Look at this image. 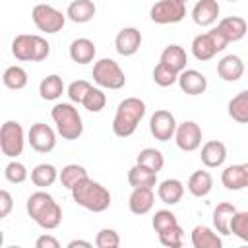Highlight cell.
Masks as SVG:
<instances>
[{
  "instance_id": "obj_43",
  "label": "cell",
  "mask_w": 248,
  "mask_h": 248,
  "mask_svg": "<svg viewBox=\"0 0 248 248\" xmlns=\"http://www.w3.org/2000/svg\"><path fill=\"white\" fill-rule=\"evenodd\" d=\"M95 246L97 248H118L120 236L114 229H101L95 236Z\"/></svg>"
},
{
  "instance_id": "obj_17",
  "label": "cell",
  "mask_w": 248,
  "mask_h": 248,
  "mask_svg": "<svg viewBox=\"0 0 248 248\" xmlns=\"http://www.w3.org/2000/svg\"><path fill=\"white\" fill-rule=\"evenodd\" d=\"M219 12H221V8H219L217 0H198L196 6L192 8V19L200 27H209L217 21Z\"/></svg>"
},
{
  "instance_id": "obj_49",
  "label": "cell",
  "mask_w": 248,
  "mask_h": 248,
  "mask_svg": "<svg viewBox=\"0 0 248 248\" xmlns=\"http://www.w3.org/2000/svg\"><path fill=\"white\" fill-rule=\"evenodd\" d=\"M227 2H238V0H227Z\"/></svg>"
},
{
  "instance_id": "obj_31",
  "label": "cell",
  "mask_w": 248,
  "mask_h": 248,
  "mask_svg": "<svg viewBox=\"0 0 248 248\" xmlns=\"http://www.w3.org/2000/svg\"><path fill=\"white\" fill-rule=\"evenodd\" d=\"M58 174H60V172L56 170L54 165H50V163H41V165H37V167L31 170V182H33L35 186H39V188H46V186H52V184L56 182Z\"/></svg>"
},
{
  "instance_id": "obj_42",
  "label": "cell",
  "mask_w": 248,
  "mask_h": 248,
  "mask_svg": "<svg viewBox=\"0 0 248 248\" xmlns=\"http://www.w3.org/2000/svg\"><path fill=\"white\" fill-rule=\"evenodd\" d=\"M231 234L248 242V211H236L231 221Z\"/></svg>"
},
{
  "instance_id": "obj_5",
  "label": "cell",
  "mask_w": 248,
  "mask_h": 248,
  "mask_svg": "<svg viewBox=\"0 0 248 248\" xmlns=\"http://www.w3.org/2000/svg\"><path fill=\"white\" fill-rule=\"evenodd\" d=\"M12 54L21 62H41L50 54V45L41 35H16L12 41Z\"/></svg>"
},
{
  "instance_id": "obj_38",
  "label": "cell",
  "mask_w": 248,
  "mask_h": 248,
  "mask_svg": "<svg viewBox=\"0 0 248 248\" xmlns=\"http://www.w3.org/2000/svg\"><path fill=\"white\" fill-rule=\"evenodd\" d=\"M159 242L167 248H180L184 242V231L180 225H174L163 232H159Z\"/></svg>"
},
{
  "instance_id": "obj_21",
  "label": "cell",
  "mask_w": 248,
  "mask_h": 248,
  "mask_svg": "<svg viewBox=\"0 0 248 248\" xmlns=\"http://www.w3.org/2000/svg\"><path fill=\"white\" fill-rule=\"evenodd\" d=\"M95 52H97V48H95L93 41H89V39H85V37L74 39V41L70 43V58H72L76 64H81V66H83V64L93 62Z\"/></svg>"
},
{
  "instance_id": "obj_11",
  "label": "cell",
  "mask_w": 248,
  "mask_h": 248,
  "mask_svg": "<svg viewBox=\"0 0 248 248\" xmlns=\"http://www.w3.org/2000/svg\"><path fill=\"white\" fill-rule=\"evenodd\" d=\"M27 141L37 153H50L56 147V134L45 122H35L27 132Z\"/></svg>"
},
{
  "instance_id": "obj_3",
  "label": "cell",
  "mask_w": 248,
  "mask_h": 248,
  "mask_svg": "<svg viewBox=\"0 0 248 248\" xmlns=\"http://www.w3.org/2000/svg\"><path fill=\"white\" fill-rule=\"evenodd\" d=\"M145 116V103L140 97H128L116 107V114L112 118V132L118 138H130L141 118Z\"/></svg>"
},
{
  "instance_id": "obj_15",
  "label": "cell",
  "mask_w": 248,
  "mask_h": 248,
  "mask_svg": "<svg viewBox=\"0 0 248 248\" xmlns=\"http://www.w3.org/2000/svg\"><path fill=\"white\" fill-rule=\"evenodd\" d=\"M178 85H180L182 93H186L190 97H196V95L205 93L207 78L198 70H182L178 74Z\"/></svg>"
},
{
  "instance_id": "obj_24",
  "label": "cell",
  "mask_w": 248,
  "mask_h": 248,
  "mask_svg": "<svg viewBox=\"0 0 248 248\" xmlns=\"http://www.w3.org/2000/svg\"><path fill=\"white\" fill-rule=\"evenodd\" d=\"M221 182L227 190L238 192L242 188H248V180H246V170L244 165H229L223 174H221Z\"/></svg>"
},
{
  "instance_id": "obj_22",
  "label": "cell",
  "mask_w": 248,
  "mask_h": 248,
  "mask_svg": "<svg viewBox=\"0 0 248 248\" xmlns=\"http://www.w3.org/2000/svg\"><path fill=\"white\" fill-rule=\"evenodd\" d=\"M157 196L163 203L167 205H176L182 196H184V184L178 180V178H167L159 184L157 188Z\"/></svg>"
},
{
  "instance_id": "obj_39",
  "label": "cell",
  "mask_w": 248,
  "mask_h": 248,
  "mask_svg": "<svg viewBox=\"0 0 248 248\" xmlns=\"http://www.w3.org/2000/svg\"><path fill=\"white\" fill-rule=\"evenodd\" d=\"M4 176H6V180L12 182V184H21V182L27 180L29 172H27V169H25L23 163H19V161H10V163L6 165V169H4Z\"/></svg>"
},
{
  "instance_id": "obj_4",
  "label": "cell",
  "mask_w": 248,
  "mask_h": 248,
  "mask_svg": "<svg viewBox=\"0 0 248 248\" xmlns=\"http://www.w3.org/2000/svg\"><path fill=\"white\" fill-rule=\"evenodd\" d=\"M54 124H56V132L62 136V140L74 141L83 134V120L81 114L78 112V108L72 103H58L52 107L50 112Z\"/></svg>"
},
{
  "instance_id": "obj_16",
  "label": "cell",
  "mask_w": 248,
  "mask_h": 248,
  "mask_svg": "<svg viewBox=\"0 0 248 248\" xmlns=\"http://www.w3.org/2000/svg\"><path fill=\"white\" fill-rule=\"evenodd\" d=\"M155 203V194H153V188H147V186H138L132 190L130 198H128V209L134 213V215H145L151 211Z\"/></svg>"
},
{
  "instance_id": "obj_34",
  "label": "cell",
  "mask_w": 248,
  "mask_h": 248,
  "mask_svg": "<svg viewBox=\"0 0 248 248\" xmlns=\"http://www.w3.org/2000/svg\"><path fill=\"white\" fill-rule=\"evenodd\" d=\"M58 178H60V182H62V186H64V188L72 190L78 182H81L83 178H87V170H85L81 165L72 163V165H66V167L60 170Z\"/></svg>"
},
{
  "instance_id": "obj_1",
  "label": "cell",
  "mask_w": 248,
  "mask_h": 248,
  "mask_svg": "<svg viewBox=\"0 0 248 248\" xmlns=\"http://www.w3.org/2000/svg\"><path fill=\"white\" fill-rule=\"evenodd\" d=\"M25 209H27V215L41 227V229H46V231H52L60 225L62 221V209L60 205L54 202V198L48 194V192H33L27 202H25Z\"/></svg>"
},
{
  "instance_id": "obj_35",
  "label": "cell",
  "mask_w": 248,
  "mask_h": 248,
  "mask_svg": "<svg viewBox=\"0 0 248 248\" xmlns=\"http://www.w3.org/2000/svg\"><path fill=\"white\" fill-rule=\"evenodd\" d=\"M2 81L8 89H14V91H19L27 85V72L21 68V66H10L4 70V76H2Z\"/></svg>"
},
{
  "instance_id": "obj_18",
  "label": "cell",
  "mask_w": 248,
  "mask_h": 248,
  "mask_svg": "<svg viewBox=\"0 0 248 248\" xmlns=\"http://www.w3.org/2000/svg\"><path fill=\"white\" fill-rule=\"evenodd\" d=\"M217 74H219V78L223 81H229V83L238 81L242 78V74H244V62H242V58L236 56V54L223 56L217 62Z\"/></svg>"
},
{
  "instance_id": "obj_8",
  "label": "cell",
  "mask_w": 248,
  "mask_h": 248,
  "mask_svg": "<svg viewBox=\"0 0 248 248\" xmlns=\"http://www.w3.org/2000/svg\"><path fill=\"white\" fill-rule=\"evenodd\" d=\"M25 145V134L19 122L16 120H6L0 128V149L6 157L16 159L17 155H21Z\"/></svg>"
},
{
  "instance_id": "obj_45",
  "label": "cell",
  "mask_w": 248,
  "mask_h": 248,
  "mask_svg": "<svg viewBox=\"0 0 248 248\" xmlns=\"http://www.w3.org/2000/svg\"><path fill=\"white\" fill-rule=\"evenodd\" d=\"M35 248H60V242L50 234H43L35 240Z\"/></svg>"
},
{
  "instance_id": "obj_30",
  "label": "cell",
  "mask_w": 248,
  "mask_h": 248,
  "mask_svg": "<svg viewBox=\"0 0 248 248\" xmlns=\"http://www.w3.org/2000/svg\"><path fill=\"white\" fill-rule=\"evenodd\" d=\"M229 116L238 124H248V89L236 93L229 101Z\"/></svg>"
},
{
  "instance_id": "obj_13",
  "label": "cell",
  "mask_w": 248,
  "mask_h": 248,
  "mask_svg": "<svg viewBox=\"0 0 248 248\" xmlns=\"http://www.w3.org/2000/svg\"><path fill=\"white\" fill-rule=\"evenodd\" d=\"M174 141L180 151H196L202 145V128L194 120H184L182 124L176 126L174 132Z\"/></svg>"
},
{
  "instance_id": "obj_19",
  "label": "cell",
  "mask_w": 248,
  "mask_h": 248,
  "mask_svg": "<svg viewBox=\"0 0 248 248\" xmlns=\"http://www.w3.org/2000/svg\"><path fill=\"white\" fill-rule=\"evenodd\" d=\"M200 157H202V163H203L207 169H217V167H221V165L225 163V159H227V147H225V143L219 141V140H209V141L203 143Z\"/></svg>"
},
{
  "instance_id": "obj_26",
  "label": "cell",
  "mask_w": 248,
  "mask_h": 248,
  "mask_svg": "<svg viewBox=\"0 0 248 248\" xmlns=\"http://www.w3.org/2000/svg\"><path fill=\"white\" fill-rule=\"evenodd\" d=\"M192 246L194 248H221L223 242L217 232L205 225H196L192 229Z\"/></svg>"
},
{
  "instance_id": "obj_46",
  "label": "cell",
  "mask_w": 248,
  "mask_h": 248,
  "mask_svg": "<svg viewBox=\"0 0 248 248\" xmlns=\"http://www.w3.org/2000/svg\"><path fill=\"white\" fill-rule=\"evenodd\" d=\"M76 246L91 248V242H87V240H70V242H68V248H76Z\"/></svg>"
},
{
  "instance_id": "obj_33",
  "label": "cell",
  "mask_w": 248,
  "mask_h": 248,
  "mask_svg": "<svg viewBox=\"0 0 248 248\" xmlns=\"http://www.w3.org/2000/svg\"><path fill=\"white\" fill-rule=\"evenodd\" d=\"M136 163L141 165V167H147L149 170L159 172V170L163 169V165H165V157H163V153H161L159 149H155V147H145V149H141V151L138 153Z\"/></svg>"
},
{
  "instance_id": "obj_37",
  "label": "cell",
  "mask_w": 248,
  "mask_h": 248,
  "mask_svg": "<svg viewBox=\"0 0 248 248\" xmlns=\"http://www.w3.org/2000/svg\"><path fill=\"white\" fill-rule=\"evenodd\" d=\"M81 105L89 112H101L105 108V105H107V95L103 93V87H91Z\"/></svg>"
},
{
  "instance_id": "obj_48",
  "label": "cell",
  "mask_w": 248,
  "mask_h": 248,
  "mask_svg": "<svg viewBox=\"0 0 248 248\" xmlns=\"http://www.w3.org/2000/svg\"><path fill=\"white\" fill-rule=\"evenodd\" d=\"M178 2H182V4H186V2H188V0H178Z\"/></svg>"
},
{
  "instance_id": "obj_27",
  "label": "cell",
  "mask_w": 248,
  "mask_h": 248,
  "mask_svg": "<svg viewBox=\"0 0 248 248\" xmlns=\"http://www.w3.org/2000/svg\"><path fill=\"white\" fill-rule=\"evenodd\" d=\"M213 188V178L207 170H196L188 178V192L194 198H205Z\"/></svg>"
},
{
  "instance_id": "obj_29",
  "label": "cell",
  "mask_w": 248,
  "mask_h": 248,
  "mask_svg": "<svg viewBox=\"0 0 248 248\" xmlns=\"http://www.w3.org/2000/svg\"><path fill=\"white\" fill-rule=\"evenodd\" d=\"M128 184L132 188H138V186H147V188H153L157 184V172L155 170H149L147 167H141V165H134L130 170H128Z\"/></svg>"
},
{
  "instance_id": "obj_36",
  "label": "cell",
  "mask_w": 248,
  "mask_h": 248,
  "mask_svg": "<svg viewBox=\"0 0 248 248\" xmlns=\"http://www.w3.org/2000/svg\"><path fill=\"white\" fill-rule=\"evenodd\" d=\"M178 74H180V72H176L174 68H170L169 64H165V62L159 60V64H157L155 70H153V81H155L159 87H170L172 83L178 81Z\"/></svg>"
},
{
  "instance_id": "obj_23",
  "label": "cell",
  "mask_w": 248,
  "mask_h": 248,
  "mask_svg": "<svg viewBox=\"0 0 248 248\" xmlns=\"http://www.w3.org/2000/svg\"><path fill=\"white\" fill-rule=\"evenodd\" d=\"M95 4L91 0H74L66 10V17L74 23H87L95 17Z\"/></svg>"
},
{
  "instance_id": "obj_10",
  "label": "cell",
  "mask_w": 248,
  "mask_h": 248,
  "mask_svg": "<svg viewBox=\"0 0 248 248\" xmlns=\"http://www.w3.org/2000/svg\"><path fill=\"white\" fill-rule=\"evenodd\" d=\"M184 16H186V4L178 0H157L149 10L151 21L159 25L178 23L184 19Z\"/></svg>"
},
{
  "instance_id": "obj_40",
  "label": "cell",
  "mask_w": 248,
  "mask_h": 248,
  "mask_svg": "<svg viewBox=\"0 0 248 248\" xmlns=\"http://www.w3.org/2000/svg\"><path fill=\"white\" fill-rule=\"evenodd\" d=\"M151 225H153L155 232L159 234V232H163V231H167V229L178 225V221H176V215H174L172 211H169V209H159V211H155Z\"/></svg>"
},
{
  "instance_id": "obj_14",
  "label": "cell",
  "mask_w": 248,
  "mask_h": 248,
  "mask_svg": "<svg viewBox=\"0 0 248 248\" xmlns=\"http://www.w3.org/2000/svg\"><path fill=\"white\" fill-rule=\"evenodd\" d=\"M141 33L136 27H124L114 37V48L120 56H134L141 46Z\"/></svg>"
},
{
  "instance_id": "obj_6",
  "label": "cell",
  "mask_w": 248,
  "mask_h": 248,
  "mask_svg": "<svg viewBox=\"0 0 248 248\" xmlns=\"http://www.w3.org/2000/svg\"><path fill=\"white\" fill-rule=\"evenodd\" d=\"M93 81L103 89H122L126 85V74L112 58H101L93 64Z\"/></svg>"
},
{
  "instance_id": "obj_25",
  "label": "cell",
  "mask_w": 248,
  "mask_h": 248,
  "mask_svg": "<svg viewBox=\"0 0 248 248\" xmlns=\"http://www.w3.org/2000/svg\"><path fill=\"white\" fill-rule=\"evenodd\" d=\"M236 213V207L229 202H223L219 203L215 209H213V227L217 232L221 234H231V221H232V215Z\"/></svg>"
},
{
  "instance_id": "obj_7",
  "label": "cell",
  "mask_w": 248,
  "mask_h": 248,
  "mask_svg": "<svg viewBox=\"0 0 248 248\" xmlns=\"http://www.w3.org/2000/svg\"><path fill=\"white\" fill-rule=\"evenodd\" d=\"M227 46H229L227 37L215 27V29H209L207 33L198 35V37L192 41V54H194L198 60L205 62V60H211L217 52H223Z\"/></svg>"
},
{
  "instance_id": "obj_20",
  "label": "cell",
  "mask_w": 248,
  "mask_h": 248,
  "mask_svg": "<svg viewBox=\"0 0 248 248\" xmlns=\"http://www.w3.org/2000/svg\"><path fill=\"white\" fill-rule=\"evenodd\" d=\"M217 29L227 37L229 43H236V41H240V39L246 35L248 23H246V19L240 17V16H229V17H223V19L219 21Z\"/></svg>"
},
{
  "instance_id": "obj_9",
  "label": "cell",
  "mask_w": 248,
  "mask_h": 248,
  "mask_svg": "<svg viewBox=\"0 0 248 248\" xmlns=\"http://www.w3.org/2000/svg\"><path fill=\"white\" fill-rule=\"evenodd\" d=\"M31 19L35 27L45 33H58L66 23V16L50 4H37L31 12Z\"/></svg>"
},
{
  "instance_id": "obj_47",
  "label": "cell",
  "mask_w": 248,
  "mask_h": 248,
  "mask_svg": "<svg viewBox=\"0 0 248 248\" xmlns=\"http://www.w3.org/2000/svg\"><path fill=\"white\" fill-rule=\"evenodd\" d=\"M244 165V170H246V180H248V163H242Z\"/></svg>"
},
{
  "instance_id": "obj_12",
  "label": "cell",
  "mask_w": 248,
  "mask_h": 248,
  "mask_svg": "<svg viewBox=\"0 0 248 248\" xmlns=\"http://www.w3.org/2000/svg\"><path fill=\"white\" fill-rule=\"evenodd\" d=\"M176 120H174V114L170 110H155L149 118V130H151V136L159 141H169L170 138H174V132H176Z\"/></svg>"
},
{
  "instance_id": "obj_44",
  "label": "cell",
  "mask_w": 248,
  "mask_h": 248,
  "mask_svg": "<svg viewBox=\"0 0 248 248\" xmlns=\"http://www.w3.org/2000/svg\"><path fill=\"white\" fill-rule=\"evenodd\" d=\"M12 207H14L12 194H10L8 190H2V192H0V217H2V219L8 217L10 211H12Z\"/></svg>"
},
{
  "instance_id": "obj_41",
  "label": "cell",
  "mask_w": 248,
  "mask_h": 248,
  "mask_svg": "<svg viewBox=\"0 0 248 248\" xmlns=\"http://www.w3.org/2000/svg\"><path fill=\"white\" fill-rule=\"evenodd\" d=\"M91 87H93V85H91L89 81H85V79H76V81H72V83L68 85L66 95H68V99H70L72 103L81 105L83 99H85V95H87V91H89Z\"/></svg>"
},
{
  "instance_id": "obj_28",
  "label": "cell",
  "mask_w": 248,
  "mask_h": 248,
  "mask_svg": "<svg viewBox=\"0 0 248 248\" xmlns=\"http://www.w3.org/2000/svg\"><path fill=\"white\" fill-rule=\"evenodd\" d=\"M62 93H64V81H62L60 76L50 74V76H46V78L41 79V83H39V95H41V99H45V101H56V99L62 97Z\"/></svg>"
},
{
  "instance_id": "obj_2",
  "label": "cell",
  "mask_w": 248,
  "mask_h": 248,
  "mask_svg": "<svg viewBox=\"0 0 248 248\" xmlns=\"http://www.w3.org/2000/svg\"><path fill=\"white\" fill-rule=\"evenodd\" d=\"M72 198L78 205H81L83 209L87 211H93V213H103L110 207V192L95 182L93 178H83L81 182H78L72 190Z\"/></svg>"
},
{
  "instance_id": "obj_32",
  "label": "cell",
  "mask_w": 248,
  "mask_h": 248,
  "mask_svg": "<svg viewBox=\"0 0 248 248\" xmlns=\"http://www.w3.org/2000/svg\"><path fill=\"white\" fill-rule=\"evenodd\" d=\"M161 62L169 64V66L174 68L176 72H182V70H186V62H188L186 50H184L180 45H169V46H165L163 52H161Z\"/></svg>"
}]
</instances>
